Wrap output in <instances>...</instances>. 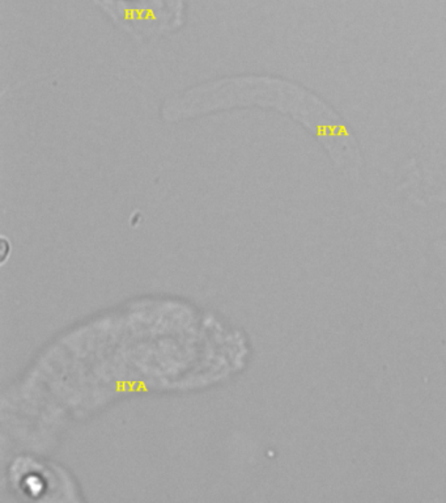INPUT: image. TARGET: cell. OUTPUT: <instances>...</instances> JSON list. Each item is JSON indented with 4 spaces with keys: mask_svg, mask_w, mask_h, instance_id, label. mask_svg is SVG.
Listing matches in <instances>:
<instances>
[{
    "mask_svg": "<svg viewBox=\"0 0 446 503\" xmlns=\"http://www.w3.org/2000/svg\"><path fill=\"white\" fill-rule=\"evenodd\" d=\"M276 109L288 114L319 139L336 168L358 177L363 159L354 134L319 96L273 76L242 75L216 79L169 97L161 106L166 122H181L226 109Z\"/></svg>",
    "mask_w": 446,
    "mask_h": 503,
    "instance_id": "6da1fadb",
    "label": "cell"
}]
</instances>
